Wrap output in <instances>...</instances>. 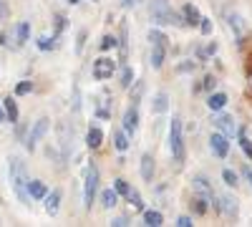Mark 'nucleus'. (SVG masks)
Wrapping results in <instances>:
<instances>
[{
    "instance_id": "cd10ccee",
    "label": "nucleus",
    "mask_w": 252,
    "mask_h": 227,
    "mask_svg": "<svg viewBox=\"0 0 252 227\" xmlns=\"http://www.w3.org/2000/svg\"><path fill=\"white\" fill-rule=\"evenodd\" d=\"M240 134V147H242V152H245V157L247 159H252V139L247 136V131L242 129V131H237Z\"/></svg>"
},
{
    "instance_id": "393cba45",
    "label": "nucleus",
    "mask_w": 252,
    "mask_h": 227,
    "mask_svg": "<svg viewBox=\"0 0 252 227\" xmlns=\"http://www.w3.org/2000/svg\"><path fill=\"white\" fill-rule=\"evenodd\" d=\"M15 35H18V46H23L26 40L31 38V23H26V20H23V23H18L15 26Z\"/></svg>"
},
{
    "instance_id": "f704fd0d",
    "label": "nucleus",
    "mask_w": 252,
    "mask_h": 227,
    "mask_svg": "<svg viewBox=\"0 0 252 227\" xmlns=\"http://www.w3.org/2000/svg\"><path fill=\"white\" fill-rule=\"evenodd\" d=\"M86 38H89L86 31H78V35H76V56H81L83 48H86Z\"/></svg>"
},
{
    "instance_id": "37998d69",
    "label": "nucleus",
    "mask_w": 252,
    "mask_h": 227,
    "mask_svg": "<svg viewBox=\"0 0 252 227\" xmlns=\"http://www.w3.org/2000/svg\"><path fill=\"white\" fill-rule=\"evenodd\" d=\"M111 225H114V227H124V225H129V220H126V217H116Z\"/></svg>"
},
{
    "instance_id": "58836bf2",
    "label": "nucleus",
    "mask_w": 252,
    "mask_h": 227,
    "mask_svg": "<svg viewBox=\"0 0 252 227\" xmlns=\"http://www.w3.org/2000/svg\"><path fill=\"white\" fill-rule=\"evenodd\" d=\"M194 68H197V66L192 64V61H184V64H179V66H177V71H179V73H192Z\"/></svg>"
},
{
    "instance_id": "9d476101",
    "label": "nucleus",
    "mask_w": 252,
    "mask_h": 227,
    "mask_svg": "<svg viewBox=\"0 0 252 227\" xmlns=\"http://www.w3.org/2000/svg\"><path fill=\"white\" fill-rule=\"evenodd\" d=\"M212 124H215V127H217L227 139H232V136L237 134V124H235V119L229 116V114H220V116H215V121H212Z\"/></svg>"
},
{
    "instance_id": "ea45409f",
    "label": "nucleus",
    "mask_w": 252,
    "mask_h": 227,
    "mask_svg": "<svg viewBox=\"0 0 252 227\" xmlns=\"http://www.w3.org/2000/svg\"><path fill=\"white\" fill-rule=\"evenodd\" d=\"M215 86H217V78H215V76H207V78H204V89H207V91H215Z\"/></svg>"
},
{
    "instance_id": "9b49d317",
    "label": "nucleus",
    "mask_w": 252,
    "mask_h": 227,
    "mask_svg": "<svg viewBox=\"0 0 252 227\" xmlns=\"http://www.w3.org/2000/svg\"><path fill=\"white\" fill-rule=\"evenodd\" d=\"M209 147H212V152H215L220 159H224V157L229 154V141H227V136H224L222 131H215L212 136H209Z\"/></svg>"
},
{
    "instance_id": "de8ad7c7",
    "label": "nucleus",
    "mask_w": 252,
    "mask_h": 227,
    "mask_svg": "<svg viewBox=\"0 0 252 227\" xmlns=\"http://www.w3.org/2000/svg\"><path fill=\"white\" fill-rule=\"evenodd\" d=\"M247 86H250V91H252V66H250V71H247Z\"/></svg>"
},
{
    "instance_id": "b1692460",
    "label": "nucleus",
    "mask_w": 252,
    "mask_h": 227,
    "mask_svg": "<svg viewBox=\"0 0 252 227\" xmlns=\"http://www.w3.org/2000/svg\"><path fill=\"white\" fill-rule=\"evenodd\" d=\"M129 144H131V141H129V134H126L124 129L114 134V147H116V149H119L121 154H124L126 149H129Z\"/></svg>"
},
{
    "instance_id": "72a5a7b5",
    "label": "nucleus",
    "mask_w": 252,
    "mask_h": 227,
    "mask_svg": "<svg viewBox=\"0 0 252 227\" xmlns=\"http://www.w3.org/2000/svg\"><path fill=\"white\" fill-rule=\"evenodd\" d=\"M98 46H101V51H114V48L119 46V40H116L114 35H103Z\"/></svg>"
},
{
    "instance_id": "e433bc0d",
    "label": "nucleus",
    "mask_w": 252,
    "mask_h": 227,
    "mask_svg": "<svg viewBox=\"0 0 252 227\" xmlns=\"http://www.w3.org/2000/svg\"><path fill=\"white\" fill-rule=\"evenodd\" d=\"M212 28H215L212 20L202 15V18H199V31H202V35H212Z\"/></svg>"
},
{
    "instance_id": "49530a36",
    "label": "nucleus",
    "mask_w": 252,
    "mask_h": 227,
    "mask_svg": "<svg viewBox=\"0 0 252 227\" xmlns=\"http://www.w3.org/2000/svg\"><path fill=\"white\" fill-rule=\"evenodd\" d=\"M8 119H5V109H3V104H0V124H5Z\"/></svg>"
},
{
    "instance_id": "dca6fc26",
    "label": "nucleus",
    "mask_w": 252,
    "mask_h": 227,
    "mask_svg": "<svg viewBox=\"0 0 252 227\" xmlns=\"http://www.w3.org/2000/svg\"><path fill=\"white\" fill-rule=\"evenodd\" d=\"M28 195H31V199H43V197L48 195L46 182H40V179H28Z\"/></svg>"
},
{
    "instance_id": "f03ea898",
    "label": "nucleus",
    "mask_w": 252,
    "mask_h": 227,
    "mask_svg": "<svg viewBox=\"0 0 252 227\" xmlns=\"http://www.w3.org/2000/svg\"><path fill=\"white\" fill-rule=\"evenodd\" d=\"M149 15L157 26H182V18L172 10V5L166 3V0H152Z\"/></svg>"
},
{
    "instance_id": "2f4dec72",
    "label": "nucleus",
    "mask_w": 252,
    "mask_h": 227,
    "mask_svg": "<svg viewBox=\"0 0 252 227\" xmlns=\"http://www.w3.org/2000/svg\"><path fill=\"white\" fill-rule=\"evenodd\" d=\"M35 43H38L40 51H53V48H56V38H53V35H51V38H48V35H40Z\"/></svg>"
},
{
    "instance_id": "c03bdc74",
    "label": "nucleus",
    "mask_w": 252,
    "mask_h": 227,
    "mask_svg": "<svg viewBox=\"0 0 252 227\" xmlns=\"http://www.w3.org/2000/svg\"><path fill=\"white\" fill-rule=\"evenodd\" d=\"M5 15H8V5L3 3V0H0V20H3Z\"/></svg>"
},
{
    "instance_id": "bb28decb",
    "label": "nucleus",
    "mask_w": 252,
    "mask_h": 227,
    "mask_svg": "<svg viewBox=\"0 0 252 227\" xmlns=\"http://www.w3.org/2000/svg\"><path fill=\"white\" fill-rule=\"evenodd\" d=\"M119 84H121V89H129L134 84V68L131 66H124L121 68V81H119Z\"/></svg>"
},
{
    "instance_id": "4be33fe9",
    "label": "nucleus",
    "mask_w": 252,
    "mask_h": 227,
    "mask_svg": "<svg viewBox=\"0 0 252 227\" xmlns=\"http://www.w3.org/2000/svg\"><path fill=\"white\" fill-rule=\"evenodd\" d=\"M144 225L159 227V225H164V215H161L159 210H146V212H144Z\"/></svg>"
},
{
    "instance_id": "f3484780",
    "label": "nucleus",
    "mask_w": 252,
    "mask_h": 227,
    "mask_svg": "<svg viewBox=\"0 0 252 227\" xmlns=\"http://www.w3.org/2000/svg\"><path fill=\"white\" fill-rule=\"evenodd\" d=\"M227 94H222V91H212L209 94V98H207V106L212 109V111H222L224 106H227Z\"/></svg>"
},
{
    "instance_id": "0eeeda50",
    "label": "nucleus",
    "mask_w": 252,
    "mask_h": 227,
    "mask_svg": "<svg viewBox=\"0 0 252 227\" xmlns=\"http://www.w3.org/2000/svg\"><path fill=\"white\" fill-rule=\"evenodd\" d=\"M116 73V61L109 58V56H101L94 61V78L96 81H106Z\"/></svg>"
},
{
    "instance_id": "79ce46f5",
    "label": "nucleus",
    "mask_w": 252,
    "mask_h": 227,
    "mask_svg": "<svg viewBox=\"0 0 252 227\" xmlns=\"http://www.w3.org/2000/svg\"><path fill=\"white\" fill-rule=\"evenodd\" d=\"M215 53H217V43H209V46H207V51H204V53H199V56H215Z\"/></svg>"
},
{
    "instance_id": "8fccbe9b",
    "label": "nucleus",
    "mask_w": 252,
    "mask_h": 227,
    "mask_svg": "<svg viewBox=\"0 0 252 227\" xmlns=\"http://www.w3.org/2000/svg\"><path fill=\"white\" fill-rule=\"evenodd\" d=\"M68 3H71V5H78V3H81V0H68Z\"/></svg>"
},
{
    "instance_id": "4468645a",
    "label": "nucleus",
    "mask_w": 252,
    "mask_h": 227,
    "mask_svg": "<svg viewBox=\"0 0 252 227\" xmlns=\"http://www.w3.org/2000/svg\"><path fill=\"white\" fill-rule=\"evenodd\" d=\"M43 199H46V204H43V207H46V212H48L51 217H56V215H58V210H61V190H53V192H48Z\"/></svg>"
},
{
    "instance_id": "39448f33",
    "label": "nucleus",
    "mask_w": 252,
    "mask_h": 227,
    "mask_svg": "<svg viewBox=\"0 0 252 227\" xmlns=\"http://www.w3.org/2000/svg\"><path fill=\"white\" fill-rule=\"evenodd\" d=\"M48 127H51V119H48V116H40V119L33 124V129H31L28 136H26V149H28V152H35V149H38L40 139L48 134Z\"/></svg>"
},
{
    "instance_id": "c9c22d12",
    "label": "nucleus",
    "mask_w": 252,
    "mask_h": 227,
    "mask_svg": "<svg viewBox=\"0 0 252 227\" xmlns=\"http://www.w3.org/2000/svg\"><path fill=\"white\" fill-rule=\"evenodd\" d=\"M222 179H224V184H229V187H237V172L222 169Z\"/></svg>"
},
{
    "instance_id": "20e7f679",
    "label": "nucleus",
    "mask_w": 252,
    "mask_h": 227,
    "mask_svg": "<svg viewBox=\"0 0 252 227\" xmlns=\"http://www.w3.org/2000/svg\"><path fill=\"white\" fill-rule=\"evenodd\" d=\"M98 167L96 164H89V169H86V182H83V204H86V210H91V204L96 199V192H98Z\"/></svg>"
},
{
    "instance_id": "a18cd8bd",
    "label": "nucleus",
    "mask_w": 252,
    "mask_h": 227,
    "mask_svg": "<svg viewBox=\"0 0 252 227\" xmlns=\"http://www.w3.org/2000/svg\"><path fill=\"white\" fill-rule=\"evenodd\" d=\"M136 3H139V0H121V5H124V8H134Z\"/></svg>"
},
{
    "instance_id": "6e6552de",
    "label": "nucleus",
    "mask_w": 252,
    "mask_h": 227,
    "mask_svg": "<svg viewBox=\"0 0 252 227\" xmlns=\"http://www.w3.org/2000/svg\"><path fill=\"white\" fill-rule=\"evenodd\" d=\"M121 127H124V131L129 134V136H134L136 134V129H139V106H129L124 111V119H121Z\"/></svg>"
},
{
    "instance_id": "f8f14e48",
    "label": "nucleus",
    "mask_w": 252,
    "mask_h": 227,
    "mask_svg": "<svg viewBox=\"0 0 252 227\" xmlns=\"http://www.w3.org/2000/svg\"><path fill=\"white\" fill-rule=\"evenodd\" d=\"M217 210H220L222 215H227V217H237L240 204H237V199H235V197L224 195V197H217Z\"/></svg>"
},
{
    "instance_id": "6ab92c4d",
    "label": "nucleus",
    "mask_w": 252,
    "mask_h": 227,
    "mask_svg": "<svg viewBox=\"0 0 252 227\" xmlns=\"http://www.w3.org/2000/svg\"><path fill=\"white\" fill-rule=\"evenodd\" d=\"M101 144H103V131H101L98 127H91L89 134H86V147H89V149H98Z\"/></svg>"
},
{
    "instance_id": "2eb2a0df",
    "label": "nucleus",
    "mask_w": 252,
    "mask_h": 227,
    "mask_svg": "<svg viewBox=\"0 0 252 227\" xmlns=\"http://www.w3.org/2000/svg\"><path fill=\"white\" fill-rule=\"evenodd\" d=\"M199 18H202V13L197 10V5L187 3V5L182 8V23H187V26H199Z\"/></svg>"
},
{
    "instance_id": "a878e982",
    "label": "nucleus",
    "mask_w": 252,
    "mask_h": 227,
    "mask_svg": "<svg viewBox=\"0 0 252 227\" xmlns=\"http://www.w3.org/2000/svg\"><path fill=\"white\" fill-rule=\"evenodd\" d=\"M129 89H131V104L139 106L141 104V96H144V81H134Z\"/></svg>"
},
{
    "instance_id": "c756f323",
    "label": "nucleus",
    "mask_w": 252,
    "mask_h": 227,
    "mask_svg": "<svg viewBox=\"0 0 252 227\" xmlns=\"http://www.w3.org/2000/svg\"><path fill=\"white\" fill-rule=\"evenodd\" d=\"M189 204H192V210H194L197 215H207V210H209V202H207L204 197H199V195L189 202Z\"/></svg>"
},
{
    "instance_id": "7ed1b4c3",
    "label": "nucleus",
    "mask_w": 252,
    "mask_h": 227,
    "mask_svg": "<svg viewBox=\"0 0 252 227\" xmlns=\"http://www.w3.org/2000/svg\"><path fill=\"white\" fill-rule=\"evenodd\" d=\"M166 141H169V152L174 157L177 164L184 162V131H182V119L174 116L169 121V136H166Z\"/></svg>"
},
{
    "instance_id": "412c9836",
    "label": "nucleus",
    "mask_w": 252,
    "mask_h": 227,
    "mask_svg": "<svg viewBox=\"0 0 252 227\" xmlns=\"http://www.w3.org/2000/svg\"><path fill=\"white\" fill-rule=\"evenodd\" d=\"M152 109H154L157 114H164L166 109H169V96H166L164 91H159V94L154 96V101H152Z\"/></svg>"
},
{
    "instance_id": "423d86ee",
    "label": "nucleus",
    "mask_w": 252,
    "mask_h": 227,
    "mask_svg": "<svg viewBox=\"0 0 252 227\" xmlns=\"http://www.w3.org/2000/svg\"><path fill=\"white\" fill-rule=\"evenodd\" d=\"M192 187H194V192L199 195V197H204L212 207L217 210V192H215V187H212V182H209L207 177H202V174H197L194 179H192Z\"/></svg>"
},
{
    "instance_id": "473e14b6",
    "label": "nucleus",
    "mask_w": 252,
    "mask_h": 227,
    "mask_svg": "<svg viewBox=\"0 0 252 227\" xmlns=\"http://www.w3.org/2000/svg\"><path fill=\"white\" fill-rule=\"evenodd\" d=\"M33 91V81H18L15 84V96H28Z\"/></svg>"
},
{
    "instance_id": "09e8293b",
    "label": "nucleus",
    "mask_w": 252,
    "mask_h": 227,
    "mask_svg": "<svg viewBox=\"0 0 252 227\" xmlns=\"http://www.w3.org/2000/svg\"><path fill=\"white\" fill-rule=\"evenodd\" d=\"M245 174H247V179L252 182V169H245Z\"/></svg>"
},
{
    "instance_id": "7c9ffc66",
    "label": "nucleus",
    "mask_w": 252,
    "mask_h": 227,
    "mask_svg": "<svg viewBox=\"0 0 252 227\" xmlns=\"http://www.w3.org/2000/svg\"><path fill=\"white\" fill-rule=\"evenodd\" d=\"M149 40H152V46H169V38H166L161 31H149Z\"/></svg>"
},
{
    "instance_id": "1a4fd4ad",
    "label": "nucleus",
    "mask_w": 252,
    "mask_h": 227,
    "mask_svg": "<svg viewBox=\"0 0 252 227\" xmlns=\"http://www.w3.org/2000/svg\"><path fill=\"white\" fill-rule=\"evenodd\" d=\"M227 23H229V31H232V35H235L237 43H245V38H247V26H245V20H242L237 13H229V15H227Z\"/></svg>"
},
{
    "instance_id": "c85d7f7f",
    "label": "nucleus",
    "mask_w": 252,
    "mask_h": 227,
    "mask_svg": "<svg viewBox=\"0 0 252 227\" xmlns=\"http://www.w3.org/2000/svg\"><path fill=\"white\" fill-rule=\"evenodd\" d=\"M124 197L129 199V204H131L134 210H144V199H141V195H139L136 190H129V192H126Z\"/></svg>"
},
{
    "instance_id": "f257e3e1",
    "label": "nucleus",
    "mask_w": 252,
    "mask_h": 227,
    "mask_svg": "<svg viewBox=\"0 0 252 227\" xmlns=\"http://www.w3.org/2000/svg\"><path fill=\"white\" fill-rule=\"evenodd\" d=\"M8 177H10V187H13L15 197L23 202V204H28L31 202V195H28V169H26V162L18 159V157H10Z\"/></svg>"
},
{
    "instance_id": "a211bd4d",
    "label": "nucleus",
    "mask_w": 252,
    "mask_h": 227,
    "mask_svg": "<svg viewBox=\"0 0 252 227\" xmlns=\"http://www.w3.org/2000/svg\"><path fill=\"white\" fill-rule=\"evenodd\" d=\"M3 109H5V119H8L10 124H18L20 111H18V104H15V98H13V96L3 98Z\"/></svg>"
},
{
    "instance_id": "a19ab883",
    "label": "nucleus",
    "mask_w": 252,
    "mask_h": 227,
    "mask_svg": "<svg viewBox=\"0 0 252 227\" xmlns=\"http://www.w3.org/2000/svg\"><path fill=\"white\" fill-rule=\"evenodd\" d=\"M177 225H179V227H192L194 222H192V217H187V215H182V217L177 220Z\"/></svg>"
},
{
    "instance_id": "ddd939ff",
    "label": "nucleus",
    "mask_w": 252,
    "mask_h": 227,
    "mask_svg": "<svg viewBox=\"0 0 252 227\" xmlns=\"http://www.w3.org/2000/svg\"><path fill=\"white\" fill-rule=\"evenodd\" d=\"M154 169H157V167H154V157H152V154H141V162H139L141 179L152 184V179H154Z\"/></svg>"
},
{
    "instance_id": "5701e85b",
    "label": "nucleus",
    "mask_w": 252,
    "mask_h": 227,
    "mask_svg": "<svg viewBox=\"0 0 252 227\" xmlns=\"http://www.w3.org/2000/svg\"><path fill=\"white\" fill-rule=\"evenodd\" d=\"M164 58H166V48L164 46H152V66L157 71L164 66Z\"/></svg>"
},
{
    "instance_id": "4c0bfd02",
    "label": "nucleus",
    "mask_w": 252,
    "mask_h": 227,
    "mask_svg": "<svg viewBox=\"0 0 252 227\" xmlns=\"http://www.w3.org/2000/svg\"><path fill=\"white\" fill-rule=\"evenodd\" d=\"M114 190H116V195H126L131 187H129V182H126V179H116L114 182Z\"/></svg>"
},
{
    "instance_id": "aec40b11",
    "label": "nucleus",
    "mask_w": 252,
    "mask_h": 227,
    "mask_svg": "<svg viewBox=\"0 0 252 227\" xmlns=\"http://www.w3.org/2000/svg\"><path fill=\"white\" fill-rule=\"evenodd\" d=\"M116 202H119L116 190H103V192H101V207H103V210H111V207H116Z\"/></svg>"
}]
</instances>
